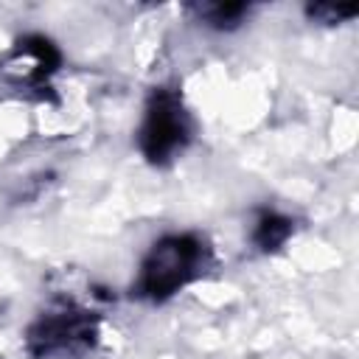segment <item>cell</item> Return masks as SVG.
Segmentation results:
<instances>
[{
    "mask_svg": "<svg viewBox=\"0 0 359 359\" xmlns=\"http://www.w3.org/2000/svg\"><path fill=\"white\" fill-rule=\"evenodd\" d=\"M208 264V247L199 236L180 233V236H165L160 238L137 278V292L149 300H165L174 292H180L185 283H191L199 272H205Z\"/></svg>",
    "mask_w": 359,
    "mask_h": 359,
    "instance_id": "cell-1",
    "label": "cell"
},
{
    "mask_svg": "<svg viewBox=\"0 0 359 359\" xmlns=\"http://www.w3.org/2000/svg\"><path fill=\"white\" fill-rule=\"evenodd\" d=\"M95 339V320L81 309H56L28 331V351L39 359L84 353Z\"/></svg>",
    "mask_w": 359,
    "mask_h": 359,
    "instance_id": "cell-2",
    "label": "cell"
},
{
    "mask_svg": "<svg viewBox=\"0 0 359 359\" xmlns=\"http://www.w3.org/2000/svg\"><path fill=\"white\" fill-rule=\"evenodd\" d=\"M188 115L182 101L171 90H157L146 107L140 126V149L151 163H165L188 143Z\"/></svg>",
    "mask_w": 359,
    "mask_h": 359,
    "instance_id": "cell-3",
    "label": "cell"
},
{
    "mask_svg": "<svg viewBox=\"0 0 359 359\" xmlns=\"http://www.w3.org/2000/svg\"><path fill=\"white\" fill-rule=\"evenodd\" d=\"M59 65L56 48L42 36H25L0 65V73L14 84H39Z\"/></svg>",
    "mask_w": 359,
    "mask_h": 359,
    "instance_id": "cell-4",
    "label": "cell"
},
{
    "mask_svg": "<svg viewBox=\"0 0 359 359\" xmlns=\"http://www.w3.org/2000/svg\"><path fill=\"white\" fill-rule=\"evenodd\" d=\"M191 11L210 28H236L250 14V6H244V3H196V6H191Z\"/></svg>",
    "mask_w": 359,
    "mask_h": 359,
    "instance_id": "cell-5",
    "label": "cell"
},
{
    "mask_svg": "<svg viewBox=\"0 0 359 359\" xmlns=\"http://www.w3.org/2000/svg\"><path fill=\"white\" fill-rule=\"evenodd\" d=\"M289 233H292V222H289L286 216L264 213V216L258 219V224H255L252 238H255V244H258L261 250H278V247L289 238Z\"/></svg>",
    "mask_w": 359,
    "mask_h": 359,
    "instance_id": "cell-6",
    "label": "cell"
},
{
    "mask_svg": "<svg viewBox=\"0 0 359 359\" xmlns=\"http://www.w3.org/2000/svg\"><path fill=\"white\" fill-rule=\"evenodd\" d=\"M356 6H334V3H314L306 8V14L317 22H325V25H334V22H345L351 17H356Z\"/></svg>",
    "mask_w": 359,
    "mask_h": 359,
    "instance_id": "cell-7",
    "label": "cell"
}]
</instances>
